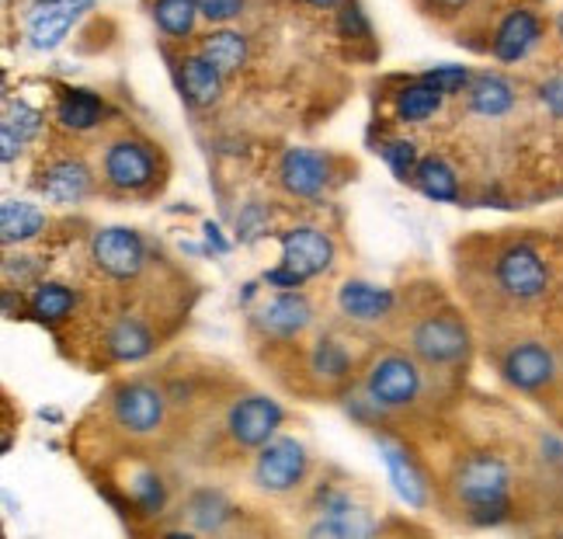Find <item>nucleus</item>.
<instances>
[{"instance_id":"20","label":"nucleus","mask_w":563,"mask_h":539,"mask_svg":"<svg viewBox=\"0 0 563 539\" xmlns=\"http://www.w3.org/2000/svg\"><path fill=\"white\" fill-rule=\"evenodd\" d=\"M518 105V88L497 70L487 74H473L470 88H466V108L473 116H484V119H505L515 112Z\"/></svg>"},{"instance_id":"2","label":"nucleus","mask_w":563,"mask_h":539,"mask_svg":"<svg viewBox=\"0 0 563 539\" xmlns=\"http://www.w3.org/2000/svg\"><path fill=\"white\" fill-rule=\"evenodd\" d=\"M98 178L115 196H154L164 182V157L146 136L115 133L98 150Z\"/></svg>"},{"instance_id":"18","label":"nucleus","mask_w":563,"mask_h":539,"mask_svg":"<svg viewBox=\"0 0 563 539\" xmlns=\"http://www.w3.org/2000/svg\"><path fill=\"white\" fill-rule=\"evenodd\" d=\"M175 84H178V95L188 108H212L220 105L223 88H227V77L212 67V63L195 50L175 59Z\"/></svg>"},{"instance_id":"8","label":"nucleus","mask_w":563,"mask_h":539,"mask_svg":"<svg viewBox=\"0 0 563 539\" xmlns=\"http://www.w3.org/2000/svg\"><path fill=\"white\" fill-rule=\"evenodd\" d=\"M307 470H310V457H307V449H302V442L289 436H275L268 446L257 449L254 484L268 494H289L307 481Z\"/></svg>"},{"instance_id":"28","label":"nucleus","mask_w":563,"mask_h":539,"mask_svg":"<svg viewBox=\"0 0 563 539\" xmlns=\"http://www.w3.org/2000/svg\"><path fill=\"white\" fill-rule=\"evenodd\" d=\"M46 212L32 202H4L0 206V233H4V244H25L46 230Z\"/></svg>"},{"instance_id":"16","label":"nucleus","mask_w":563,"mask_h":539,"mask_svg":"<svg viewBox=\"0 0 563 539\" xmlns=\"http://www.w3.org/2000/svg\"><path fill=\"white\" fill-rule=\"evenodd\" d=\"M278 185L296 199H320L331 185V157L302 146L286 150L278 161Z\"/></svg>"},{"instance_id":"40","label":"nucleus","mask_w":563,"mask_h":539,"mask_svg":"<svg viewBox=\"0 0 563 539\" xmlns=\"http://www.w3.org/2000/svg\"><path fill=\"white\" fill-rule=\"evenodd\" d=\"M257 230H262V209L247 206L241 220H236V233H241V237H254Z\"/></svg>"},{"instance_id":"41","label":"nucleus","mask_w":563,"mask_h":539,"mask_svg":"<svg viewBox=\"0 0 563 539\" xmlns=\"http://www.w3.org/2000/svg\"><path fill=\"white\" fill-rule=\"evenodd\" d=\"M302 8H313V11H334L341 0H299Z\"/></svg>"},{"instance_id":"36","label":"nucleus","mask_w":563,"mask_h":539,"mask_svg":"<svg viewBox=\"0 0 563 539\" xmlns=\"http://www.w3.org/2000/svg\"><path fill=\"white\" fill-rule=\"evenodd\" d=\"M421 77L435 84V88H439L445 98H452V95H466L470 80H473V74H470L466 67H456V63H445V67H435V70L421 74Z\"/></svg>"},{"instance_id":"22","label":"nucleus","mask_w":563,"mask_h":539,"mask_svg":"<svg viewBox=\"0 0 563 539\" xmlns=\"http://www.w3.org/2000/svg\"><path fill=\"white\" fill-rule=\"evenodd\" d=\"M104 98L88 88H67L56 101V125L67 129V133H95L104 125Z\"/></svg>"},{"instance_id":"5","label":"nucleus","mask_w":563,"mask_h":539,"mask_svg":"<svg viewBox=\"0 0 563 539\" xmlns=\"http://www.w3.org/2000/svg\"><path fill=\"white\" fill-rule=\"evenodd\" d=\"M494 283L508 296L511 304L529 307L536 299H543L550 289V265L532 244L515 241L494 257Z\"/></svg>"},{"instance_id":"17","label":"nucleus","mask_w":563,"mask_h":539,"mask_svg":"<svg viewBox=\"0 0 563 539\" xmlns=\"http://www.w3.org/2000/svg\"><path fill=\"white\" fill-rule=\"evenodd\" d=\"M310 323H313V304L307 299V293H299V289H282L254 314V328L275 341H292L307 331Z\"/></svg>"},{"instance_id":"24","label":"nucleus","mask_w":563,"mask_h":539,"mask_svg":"<svg viewBox=\"0 0 563 539\" xmlns=\"http://www.w3.org/2000/svg\"><path fill=\"white\" fill-rule=\"evenodd\" d=\"M104 349L115 362H140L157 349V338L150 323L140 317H119L104 334Z\"/></svg>"},{"instance_id":"35","label":"nucleus","mask_w":563,"mask_h":539,"mask_svg":"<svg viewBox=\"0 0 563 539\" xmlns=\"http://www.w3.org/2000/svg\"><path fill=\"white\" fill-rule=\"evenodd\" d=\"M334 25L341 38H352V42H365L373 38V25H369V14L358 4V0H341L334 8Z\"/></svg>"},{"instance_id":"39","label":"nucleus","mask_w":563,"mask_h":539,"mask_svg":"<svg viewBox=\"0 0 563 539\" xmlns=\"http://www.w3.org/2000/svg\"><path fill=\"white\" fill-rule=\"evenodd\" d=\"M476 4V0H418V8L431 18H439V21H452V18H460L466 14L470 8Z\"/></svg>"},{"instance_id":"30","label":"nucleus","mask_w":563,"mask_h":539,"mask_svg":"<svg viewBox=\"0 0 563 539\" xmlns=\"http://www.w3.org/2000/svg\"><path fill=\"white\" fill-rule=\"evenodd\" d=\"M415 185L431 202H456L460 199V178L442 157H421Z\"/></svg>"},{"instance_id":"34","label":"nucleus","mask_w":563,"mask_h":539,"mask_svg":"<svg viewBox=\"0 0 563 539\" xmlns=\"http://www.w3.org/2000/svg\"><path fill=\"white\" fill-rule=\"evenodd\" d=\"M379 154H383V161L389 164V170H394L400 182H415L418 164H421V154H418L415 140H404V136L383 140L379 143Z\"/></svg>"},{"instance_id":"21","label":"nucleus","mask_w":563,"mask_h":539,"mask_svg":"<svg viewBox=\"0 0 563 539\" xmlns=\"http://www.w3.org/2000/svg\"><path fill=\"white\" fill-rule=\"evenodd\" d=\"M199 53L223 77H233V74H241L247 67V59H251V38L244 32L230 29V25H212L199 38Z\"/></svg>"},{"instance_id":"33","label":"nucleus","mask_w":563,"mask_h":539,"mask_svg":"<svg viewBox=\"0 0 563 539\" xmlns=\"http://www.w3.org/2000/svg\"><path fill=\"white\" fill-rule=\"evenodd\" d=\"M129 494H133V505L140 515H161L164 505H167V484L161 481L157 470H140L133 477V487H129Z\"/></svg>"},{"instance_id":"26","label":"nucleus","mask_w":563,"mask_h":539,"mask_svg":"<svg viewBox=\"0 0 563 539\" xmlns=\"http://www.w3.org/2000/svg\"><path fill=\"white\" fill-rule=\"evenodd\" d=\"M146 11L164 42H188L202 18L195 0H150Z\"/></svg>"},{"instance_id":"10","label":"nucleus","mask_w":563,"mask_h":539,"mask_svg":"<svg viewBox=\"0 0 563 539\" xmlns=\"http://www.w3.org/2000/svg\"><path fill=\"white\" fill-rule=\"evenodd\" d=\"M91 262L101 275L129 283L146 268V241L129 227H101L91 237Z\"/></svg>"},{"instance_id":"3","label":"nucleus","mask_w":563,"mask_h":539,"mask_svg":"<svg viewBox=\"0 0 563 539\" xmlns=\"http://www.w3.org/2000/svg\"><path fill=\"white\" fill-rule=\"evenodd\" d=\"M470 328L452 307H428L407 331V349L428 370H456L470 359Z\"/></svg>"},{"instance_id":"13","label":"nucleus","mask_w":563,"mask_h":539,"mask_svg":"<svg viewBox=\"0 0 563 539\" xmlns=\"http://www.w3.org/2000/svg\"><path fill=\"white\" fill-rule=\"evenodd\" d=\"M373 532H376V522L365 515V508L352 498L349 491L323 487L317 494V522L310 526V536L358 539V536H373Z\"/></svg>"},{"instance_id":"12","label":"nucleus","mask_w":563,"mask_h":539,"mask_svg":"<svg viewBox=\"0 0 563 539\" xmlns=\"http://www.w3.org/2000/svg\"><path fill=\"white\" fill-rule=\"evenodd\" d=\"M95 8V0H32L25 11V35L29 46L38 53H49L63 46L77 21Z\"/></svg>"},{"instance_id":"9","label":"nucleus","mask_w":563,"mask_h":539,"mask_svg":"<svg viewBox=\"0 0 563 539\" xmlns=\"http://www.w3.org/2000/svg\"><path fill=\"white\" fill-rule=\"evenodd\" d=\"M282 421H286V411H282L278 400L265 394H247L233 400V407L227 411V436L241 449H262L278 436Z\"/></svg>"},{"instance_id":"14","label":"nucleus","mask_w":563,"mask_h":539,"mask_svg":"<svg viewBox=\"0 0 563 539\" xmlns=\"http://www.w3.org/2000/svg\"><path fill=\"white\" fill-rule=\"evenodd\" d=\"M543 35H547L543 18L529 8H511L497 21V29L490 35V53L497 63H522L539 50Z\"/></svg>"},{"instance_id":"6","label":"nucleus","mask_w":563,"mask_h":539,"mask_svg":"<svg viewBox=\"0 0 563 539\" xmlns=\"http://www.w3.org/2000/svg\"><path fill=\"white\" fill-rule=\"evenodd\" d=\"M108 407H112V421L133 439L157 436L167 421V394L146 380L119 383L108 397Z\"/></svg>"},{"instance_id":"29","label":"nucleus","mask_w":563,"mask_h":539,"mask_svg":"<svg viewBox=\"0 0 563 539\" xmlns=\"http://www.w3.org/2000/svg\"><path fill=\"white\" fill-rule=\"evenodd\" d=\"M29 310L42 323H63L77 310V293L63 283H35L29 296Z\"/></svg>"},{"instance_id":"42","label":"nucleus","mask_w":563,"mask_h":539,"mask_svg":"<svg viewBox=\"0 0 563 539\" xmlns=\"http://www.w3.org/2000/svg\"><path fill=\"white\" fill-rule=\"evenodd\" d=\"M556 38H560V46H563V11L556 14Z\"/></svg>"},{"instance_id":"27","label":"nucleus","mask_w":563,"mask_h":539,"mask_svg":"<svg viewBox=\"0 0 563 539\" xmlns=\"http://www.w3.org/2000/svg\"><path fill=\"white\" fill-rule=\"evenodd\" d=\"M310 373L323 383V386H338L352 376V355L349 349L334 338V334H320L310 344Z\"/></svg>"},{"instance_id":"19","label":"nucleus","mask_w":563,"mask_h":539,"mask_svg":"<svg viewBox=\"0 0 563 539\" xmlns=\"http://www.w3.org/2000/svg\"><path fill=\"white\" fill-rule=\"evenodd\" d=\"M394 304H397L394 293L386 286L365 283V278H349L338 289V310L355 323H383L394 314Z\"/></svg>"},{"instance_id":"11","label":"nucleus","mask_w":563,"mask_h":539,"mask_svg":"<svg viewBox=\"0 0 563 539\" xmlns=\"http://www.w3.org/2000/svg\"><path fill=\"white\" fill-rule=\"evenodd\" d=\"M278 248H282V268H289L292 275H299L302 283L331 272L338 248L331 241V233H323L320 227H289L286 233H278Z\"/></svg>"},{"instance_id":"25","label":"nucleus","mask_w":563,"mask_h":539,"mask_svg":"<svg viewBox=\"0 0 563 539\" xmlns=\"http://www.w3.org/2000/svg\"><path fill=\"white\" fill-rule=\"evenodd\" d=\"M442 105H445V95L431 80L418 77V80L404 84V88L394 95V116H397V122L421 125L428 119H435L442 112Z\"/></svg>"},{"instance_id":"7","label":"nucleus","mask_w":563,"mask_h":539,"mask_svg":"<svg viewBox=\"0 0 563 539\" xmlns=\"http://www.w3.org/2000/svg\"><path fill=\"white\" fill-rule=\"evenodd\" d=\"M501 380L518 394H547L560 380V359L547 341L522 338L501 355Z\"/></svg>"},{"instance_id":"4","label":"nucleus","mask_w":563,"mask_h":539,"mask_svg":"<svg viewBox=\"0 0 563 539\" xmlns=\"http://www.w3.org/2000/svg\"><path fill=\"white\" fill-rule=\"evenodd\" d=\"M362 394H365V404L379 415L407 411V407H415L424 394L421 362L410 352H397V349L379 352L369 365H365Z\"/></svg>"},{"instance_id":"38","label":"nucleus","mask_w":563,"mask_h":539,"mask_svg":"<svg viewBox=\"0 0 563 539\" xmlns=\"http://www.w3.org/2000/svg\"><path fill=\"white\" fill-rule=\"evenodd\" d=\"M536 98H539V105H543L553 119H563V74H553L547 80H539Z\"/></svg>"},{"instance_id":"32","label":"nucleus","mask_w":563,"mask_h":539,"mask_svg":"<svg viewBox=\"0 0 563 539\" xmlns=\"http://www.w3.org/2000/svg\"><path fill=\"white\" fill-rule=\"evenodd\" d=\"M230 502L223 498L220 491H199L195 498L188 502V519L195 529H202V532H216V529H223V522L230 519Z\"/></svg>"},{"instance_id":"1","label":"nucleus","mask_w":563,"mask_h":539,"mask_svg":"<svg viewBox=\"0 0 563 539\" xmlns=\"http://www.w3.org/2000/svg\"><path fill=\"white\" fill-rule=\"evenodd\" d=\"M515 473L497 452H466L449 473V491L473 526H501L511 515Z\"/></svg>"},{"instance_id":"31","label":"nucleus","mask_w":563,"mask_h":539,"mask_svg":"<svg viewBox=\"0 0 563 539\" xmlns=\"http://www.w3.org/2000/svg\"><path fill=\"white\" fill-rule=\"evenodd\" d=\"M42 125H46V116H42L35 105L21 101V98L18 101L14 98L4 101V122H0V136H11V140H18L21 146H25V143H32L42 133Z\"/></svg>"},{"instance_id":"23","label":"nucleus","mask_w":563,"mask_h":539,"mask_svg":"<svg viewBox=\"0 0 563 539\" xmlns=\"http://www.w3.org/2000/svg\"><path fill=\"white\" fill-rule=\"evenodd\" d=\"M379 449H383V460H386V470H389V481H394L400 498L410 508H424L428 505V477L415 463V457H410L404 446L386 442V439H379Z\"/></svg>"},{"instance_id":"37","label":"nucleus","mask_w":563,"mask_h":539,"mask_svg":"<svg viewBox=\"0 0 563 539\" xmlns=\"http://www.w3.org/2000/svg\"><path fill=\"white\" fill-rule=\"evenodd\" d=\"M195 4H199V14L209 25H233L247 11V0H195Z\"/></svg>"},{"instance_id":"15","label":"nucleus","mask_w":563,"mask_h":539,"mask_svg":"<svg viewBox=\"0 0 563 539\" xmlns=\"http://www.w3.org/2000/svg\"><path fill=\"white\" fill-rule=\"evenodd\" d=\"M95 170L80 157H53L46 167L35 175V188L42 199L56 206H77L95 191Z\"/></svg>"}]
</instances>
